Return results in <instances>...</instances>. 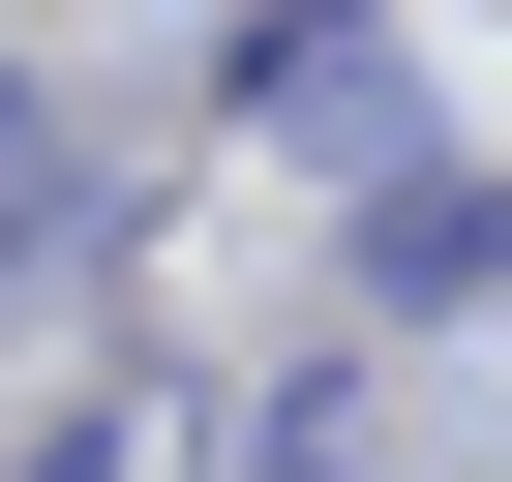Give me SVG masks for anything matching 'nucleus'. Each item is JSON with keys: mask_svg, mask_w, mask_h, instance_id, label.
Returning a JSON list of instances; mask_svg holds the SVG:
<instances>
[{"mask_svg": "<svg viewBox=\"0 0 512 482\" xmlns=\"http://www.w3.org/2000/svg\"><path fill=\"white\" fill-rule=\"evenodd\" d=\"M512 272V181H392V302H482Z\"/></svg>", "mask_w": 512, "mask_h": 482, "instance_id": "1", "label": "nucleus"}]
</instances>
